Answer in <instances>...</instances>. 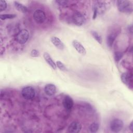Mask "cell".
<instances>
[{
    "mask_svg": "<svg viewBox=\"0 0 133 133\" xmlns=\"http://www.w3.org/2000/svg\"><path fill=\"white\" fill-rule=\"evenodd\" d=\"M30 55L32 57H37L39 55V52L37 49H32V51H31Z\"/></svg>",
    "mask_w": 133,
    "mask_h": 133,
    "instance_id": "22",
    "label": "cell"
},
{
    "mask_svg": "<svg viewBox=\"0 0 133 133\" xmlns=\"http://www.w3.org/2000/svg\"><path fill=\"white\" fill-rule=\"evenodd\" d=\"M82 129L81 124L76 121L71 123L68 127V132L70 133H77L79 132Z\"/></svg>",
    "mask_w": 133,
    "mask_h": 133,
    "instance_id": "7",
    "label": "cell"
},
{
    "mask_svg": "<svg viewBox=\"0 0 133 133\" xmlns=\"http://www.w3.org/2000/svg\"><path fill=\"white\" fill-rule=\"evenodd\" d=\"M123 56V54L121 53V52H116L114 54V59L116 62H118L121 60V59L122 58Z\"/></svg>",
    "mask_w": 133,
    "mask_h": 133,
    "instance_id": "21",
    "label": "cell"
},
{
    "mask_svg": "<svg viewBox=\"0 0 133 133\" xmlns=\"http://www.w3.org/2000/svg\"><path fill=\"white\" fill-rule=\"evenodd\" d=\"M29 33L27 30L22 29L20 30L16 36V41L20 44H25L28 40Z\"/></svg>",
    "mask_w": 133,
    "mask_h": 133,
    "instance_id": "2",
    "label": "cell"
},
{
    "mask_svg": "<svg viewBox=\"0 0 133 133\" xmlns=\"http://www.w3.org/2000/svg\"><path fill=\"white\" fill-rule=\"evenodd\" d=\"M99 124L96 122H94V123H91L90 125V126L89 127V130L90 132L94 133V132H97V131L99 129Z\"/></svg>",
    "mask_w": 133,
    "mask_h": 133,
    "instance_id": "16",
    "label": "cell"
},
{
    "mask_svg": "<svg viewBox=\"0 0 133 133\" xmlns=\"http://www.w3.org/2000/svg\"><path fill=\"white\" fill-rule=\"evenodd\" d=\"M72 45L75 50L80 54L85 55L86 54V50L84 46L78 41L73 40L72 42Z\"/></svg>",
    "mask_w": 133,
    "mask_h": 133,
    "instance_id": "8",
    "label": "cell"
},
{
    "mask_svg": "<svg viewBox=\"0 0 133 133\" xmlns=\"http://www.w3.org/2000/svg\"><path fill=\"white\" fill-rule=\"evenodd\" d=\"M124 126L123 122L119 118H114L110 123V127L111 130L114 132L120 131Z\"/></svg>",
    "mask_w": 133,
    "mask_h": 133,
    "instance_id": "3",
    "label": "cell"
},
{
    "mask_svg": "<svg viewBox=\"0 0 133 133\" xmlns=\"http://www.w3.org/2000/svg\"><path fill=\"white\" fill-rule=\"evenodd\" d=\"M14 6H15L16 9L17 10H18L19 11H20L22 13H26L28 11V8L25 6L19 3L18 2L15 1L14 2Z\"/></svg>",
    "mask_w": 133,
    "mask_h": 133,
    "instance_id": "14",
    "label": "cell"
},
{
    "mask_svg": "<svg viewBox=\"0 0 133 133\" xmlns=\"http://www.w3.org/2000/svg\"><path fill=\"white\" fill-rule=\"evenodd\" d=\"M56 3H57L58 5H60V6H65L68 4V1H64V0H61V1H56Z\"/></svg>",
    "mask_w": 133,
    "mask_h": 133,
    "instance_id": "23",
    "label": "cell"
},
{
    "mask_svg": "<svg viewBox=\"0 0 133 133\" xmlns=\"http://www.w3.org/2000/svg\"><path fill=\"white\" fill-rule=\"evenodd\" d=\"M129 129L131 130V131H133V123L132 121L131 122V123H130L129 125Z\"/></svg>",
    "mask_w": 133,
    "mask_h": 133,
    "instance_id": "24",
    "label": "cell"
},
{
    "mask_svg": "<svg viewBox=\"0 0 133 133\" xmlns=\"http://www.w3.org/2000/svg\"><path fill=\"white\" fill-rule=\"evenodd\" d=\"M16 17L15 14H2L0 15V19L4 20L8 19H12Z\"/></svg>",
    "mask_w": 133,
    "mask_h": 133,
    "instance_id": "18",
    "label": "cell"
},
{
    "mask_svg": "<svg viewBox=\"0 0 133 133\" xmlns=\"http://www.w3.org/2000/svg\"><path fill=\"white\" fill-rule=\"evenodd\" d=\"M44 91L46 94L49 96H51L56 94L57 91V88L53 84H47L44 87Z\"/></svg>",
    "mask_w": 133,
    "mask_h": 133,
    "instance_id": "10",
    "label": "cell"
},
{
    "mask_svg": "<svg viewBox=\"0 0 133 133\" xmlns=\"http://www.w3.org/2000/svg\"><path fill=\"white\" fill-rule=\"evenodd\" d=\"M122 82L128 87H132V78L130 75L127 73H123L121 76Z\"/></svg>",
    "mask_w": 133,
    "mask_h": 133,
    "instance_id": "9",
    "label": "cell"
},
{
    "mask_svg": "<svg viewBox=\"0 0 133 133\" xmlns=\"http://www.w3.org/2000/svg\"><path fill=\"white\" fill-rule=\"evenodd\" d=\"M116 38V35L114 34H110L109 35H108L107 37V45L111 47L113 45V44L115 39Z\"/></svg>",
    "mask_w": 133,
    "mask_h": 133,
    "instance_id": "15",
    "label": "cell"
},
{
    "mask_svg": "<svg viewBox=\"0 0 133 133\" xmlns=\"http://www.w3.org/2000/svg\"><path fill=\"white\" fill-rule=\"evenodd\" d=\"M7 5L5 1L1 0L0 1V11H2L5 10L7 8Z\"/></svg>",
    "mask_w": 133,
    "mask_h": 133,
    "instance_id": "20",
    "label": "cell"
},
{
    "mask_svg": "<svg viewBox=\"0 0 133 133\" xmlns=\"http://www.w3.org/2000/svg\"><path fill=\"white\" fill-rule=\"evenodd\" d=\"M74 102L73 99L67 95L65 96L63 100V105L67 110H70L73 108Z\"/></svg>",
    "mask_w": 133,
    "mask_h": 133,
    "instance_id": "11",
    "label": "cell"
},
{
    "mask_svg": "<svg viewBox=\"0 0 133 133\" xmlns=\"http://www.w3.org/2000/svg\"><path fill=\"white\" fill-rule=\"evenodd\" d=\"M33 18L37 23H42L46 19L45 13L41 9H37L33 14Z\"/></svg>",
    "mask_w": 133,
    "mask_h": 133,
    "instance_id": "6",
    "label": "cell"
},
{
    "mask_svg": "<svg viewBox=\"0 0 133 133\" xmlns=\"http://www.w3.org/2000/svg\"><path fill=\"white\" fill-rule=\"evenodd\" d=\"M51 42L52 44L58 49L60 50H63L64 48V45L62 42L57 37L54 36L51 38Z\"/></svg>",
    "mask_w": 133,
    "mask_h": 133,
    "instance_id": "13",
    "label": "cell"
},
{
    "mask_svg": "<svg viewBox=\"0 0 133 133\" xmlns=\"http://www.w3.org/2000/svg\"><path fill=\"white\" fill-rule=\"evenodd\" d=\"M56 66L58 68L59 70H60L62 71H66V68L65 66V65L60 61H57L56 62Z\"/></svg>",
    "mask_w": 133,
    "mask_h": 133,
    "instance_id": "19",
    "label": "cell"
},
{
    "mask_svg": "<svg viewBox=\"0 0 133 133\" xmlns=\"http://www.w3.org/2000/svg\"><path fill=\"white\" fill-rule=\"evenodd\" d=\"M21 95L24 99L30 100L34 97L35 91L33 87L31 86H26L22 89Z\"/></svg>",
    "mask_w": 133,
    "mask_h": 133,
    "instance_id": "4",
    "label": "cell"
},
{
    "mask_svg": "<svg viewBox=\"0 0 133 133\" xmlns=\"http://www.w3.org/2000/svg\"><path fill=\"white\" fill-rule=\"evenodd\" d=\"M72 21L76 25L81 26L84 24L86 20L85 17L82 13L78 11H76L73 14Z\"/></svg>",
    "mask_w": 133,
    "mask_h": 133,
    "instance_id": "5",
    "label": "cell"
},
{
    "mask_svg": "<svg viewBox=\"0 0 133 133\" xmlns=\"http://www.w3.org/2000/svg\"><path fill=\"white\" fill-rule=\"evenodd\" d=\"M91 33L92 34V36H93L94 38L97 41V42L99 43V44H101L102 42V38L101 37V36L96 31H92L91 32Z\"/></svg>",
    "mask_w": 133,
    "mask_h": 133,
    "instance_id": "17",
    "label": "cell"
},
{
    "mask_svg": "<svg viewBox=\"0 0 133 133\" xmlns=\"http://www.w3.org/2000/svg\"><path fill=\"white\" fill-rule=\"evenodd\" d=\"M43 57L44 58V60L46 61V62L47 63V64L54 70L57 69V66L55 62L51 58V56L49 55V54L48 52H44L43 55Z\"/></svg>",
    "mask_w": 133,
    "mask_h": 133,
    "instance_id": "12",
    "label": "cell"
},
{
    "mask_svg": "<svg viewBox=\"0 0 133 133\" xmlns=\"http://www.w3.org/2000/svg\"><path fill=\"white\" fill-rule=\"evenodd\" d=\"M117 5L119 11L123 13L130 14L132 12V3L129 1H117Z\"/></svg>",
    "mask_w": 133,
    "mask_h": 133,
    "instance_id": "1",
    "label": "cell"
}]
</instances>
